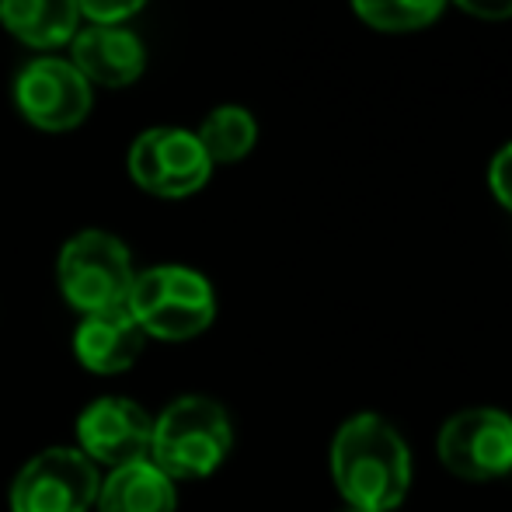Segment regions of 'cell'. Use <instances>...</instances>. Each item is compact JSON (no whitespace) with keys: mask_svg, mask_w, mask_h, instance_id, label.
Segmentation results:
<instances>
[{"mask_svg":"<svg viewBox=\"0 0 512 512\" xmlns=\"http://www.w3.org/2000/svg\"><path fill=\"white\" fill-rule=\"evenodd\" d=\"M234 446L230 415L213 398H178L154 418L150 464L161 467L171 481L206 478L227 460Z\"/></svg>","mask_w":512,"mask_h":512,"instance_id":"obj_2","label":"cell"},{"mask_svg":"<svg viewBox=\"0 0 512 512\" xmlns=\"http://www.w3.org/2000/svg\"><path fill=\"white\" fill-rule=\"evenodd\" d=\"M439 460L464 481H495L512 471V418L499 408L457 411L439 429Z\"/></svg>","mask_w":512,"mask_h":512,"instance_id":"obj_6","label":"cell"},{"mask_svg":"<svg viewBox=\"0 0 512 512\" xmlns=\"http://www.w3.org/2000/svg\"><path fill=\"white\" fill-rule=\"evenodd\" d=\"M331 478L349 509L394 512L411 488V450L387 418L363 411L331 443Z\"/></svg>","mask_w":512,"mask_h":512,"instance_id":"obj_1","label":"cell"},{"mask_svg":"<svg viewBox=\"0 0 512 512\" xmlns=\"http://www.w3.org/2000/svg\"><path fill=\"white\" fill-rule=\"evenodd\" d=\"M14 98H18V108L25 112L28 122H35L39 129H49V133H63V129H74L88 115L91 84L84 81V74L74 63L42 56V60H32L18 74Z\"/></svg>","mask_w":512,"mask_h":512,"instance_id":"obj_8","label":"cell"},{"mask_svg":"<svg viewBox=\"0 0 512 512\" xmlns=\"http://www.w3.org/2000/svg\"><path fill=\"white\" fill-rule=\"evenodd\" d=\"M143 328L136 324V317L129 314V307L102 310V314H84L81 328L74 335V352L81 359L84 370L102 373H122L140 359L143 352Z\"/></svg>","mask_w":512,"mask_h":512,"instance_id":"obj_10","label":"cell"},{"mask_svg":"<svg viewBox=\"0 0 512 512\" xmlns=\"http://www.w3.org/2000/svg\"><path fill=\"white\" fill-rule=\"evenodd\" d=\"M209 171H213V161L189 129H147L129 150L133 182L164 199H182L199 192Z\"/></svg>","mask_w":512,"mask_h":512,"instance_id":"obj_7","label":"cell"},{"mask_svg":"<svg viewBox=\"0 0 512 512\" xmlns=\"http://www.w3.org/2000/svg\"><path fill=\"white\" fill-rule=\"evenodd\" d=\"M98 471L81 450H56L39 453L21 467L11 485L14 512H88L98 502Z\"/></svg>","mask_w":512,"mask_h":512,"instance_id":"obj_5","label":"cell"},{"mask_svg":"<svg viewBox=\"0 0 512 512\" xmlns=\"http://www.w3.org/2000/svg\"><path fill=\"white\" fill-rule=\"evenodd\" d=\"M147 0H77L81 14H88L95 25H119L129 14H136Z\"/></svg>","mask_w":512,"mask_h":512,"instance_id":"obj_16","label":"cell"},{"mask_svg":"<svg viewBox=\"0 0 512 512\" xmlns=\"http://www.w3.org/2000/svg\"><path fill=\"white\" fill-rule=\"evenodd\" d=\"M488 185H492L495 199L506 209H512V143L495 154L492 168H488Z\"/></svg>","mask_w":512,"mask_h":512,"instance_id":"obj_17","label":"cell"},{"mask_svg":"<svg viewBox=\"0 0 512 512\" xmlns=\"http://www.w3.org/2000/svg\"><path fill=\"white\" fill-rule=\"evenodd\" d=\"M77 439L91 464H105L115 471V467L150 460L154 418L129 398H102L81 411Z\"/></svg>","mask_w":512,"mask_h":512,"instance_id":"obj_9","label":"cell"},{"mask_svg":"<svg viewBox=\"0 0 512 512\" xmlns=\"http://www.w3.org/2000/svg\"><path fill=\"white\" fill-rule=\"evenodd\" d=\"M453 4L464 7V11L474 14V18H485V21L512 18V0H453Z\"/></svg>","mask_w":512,"mask_h":512,"instance_id":"obj_18","label":"cell"},{"mask_svg":"<svg viewBox=\"0 0 512 512\" xmlns=\"http://www.w3.org/2000/svg\"><path fill=\"white\" fill-rule=\"evenodd\" d=\"M133 279L136 272L126 244L105 230L70 237L60 255V290L81 314L126 307Z\"/></svg>","mask_w":512,"mask_h":512,"instance_id":"obj_4","label":"cell"},{"mask_svg":"<svg viewBox=\"0 0 512 512\" xmlns=\"http://www.w3.org/2000/svg\"><path fill=\"white\" fill-rule=\"evenodd\" d=\"M446 0H352L356 14L380 32H415L443 14Z\"/></svg>","mask_w":512,"mask_h":512,"instance_id":"obj_15","label":"cell"},{"mask_svg":"<svg viewBox=\"0 0 512 512\" xmlns=\"http://www.w3.org/2000/svg\"><path fill=\"white\" fill-rule=\"evenodd\" d=\"M81 7L77 0H0V21L28 46H60L74 39Z\"/></svg>","mask_w":512,"mask_h":512,"instance_id":"obj_13","label":"cell"},{"mask_svg":"<svg viewBox=\"0 0 512 512\" xmlns=\"http://www.w3.org/2000/svg\"><path fill=\"white\" fill-rule=\"evenodd\" d=\"M143 42L122 25H91L74 35V67L84 81H98L108 88L133 84L143 74Z\"/></svg>","mask_w":512,"mask_h":512,"instance_id":"obj_11","label":"cell"},{"mask_svg":"<svg viewBox=\"0 0 512 512\" xmlns=\"http://www.w3.org/2000/svg\"><path fill=\"white\" fill-rule=\"evenodd\" d=\"M98 512H175V481L150 460L115 467L98 488Z\"/></svg>","mask_w":512,"mask_h":512,"instance_id":"obj_12","label":"cell"},{"mask_svg":"<svg viewBox=\"0 0 512 512\" xmlns=\"http://www.w3.org/2000/svg\"><path fill=\"white\" fill-rule=\"evenodd\" d=\"M255 136H258V126L248 108L223 105L206 115L196 140L203 143L206 157L213 164H230V161H241V157L255 147Z\"/></svg>","mask_w":512,"mask_h":512,"instance_id":"obj_14","label":"cell"},{"mask_svg":"<svg viewBox=\"0 0 512 512\" xmlns=\"http://www.w3.org/2000/svg\"><path fill=\"white\" fill-rule=\"evenodd\" d=\"M126 307L143 335L164 338V342L203 335L216 317L213 286L206 283V276L185 265H157L136 276Z\"/></svg>","mask_w":512,"mask_h":512,"instance_id":"obj_3","label":"cell"},{"mask_svg":"<svg viewBox=\"0 0 512 512\" xmlns=\"http://www.w3.org/2000/svg\"><path fill=\"white\" fill-rule=\"evenodd\" d=\"M345 512H363V509H345Z\"/></svg>","mask_w":512,"mask_h":512,"instance_id":"obj_19","label":"cell"}]
</instances>
